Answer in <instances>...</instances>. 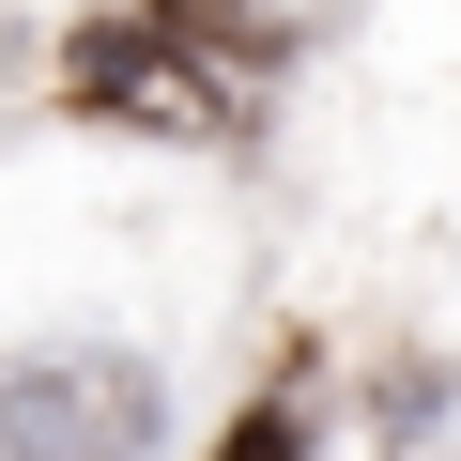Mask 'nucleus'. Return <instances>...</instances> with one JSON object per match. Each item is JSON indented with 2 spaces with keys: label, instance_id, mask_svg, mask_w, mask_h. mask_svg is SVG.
Returning a JSON list of instances; mask_svg holds the SVG:
<instances>
[{
  "label": "nucleus",
  "instance_id": "2",
  "mask_svg": "<svg viewBox=\"0 0 461 461\" xmlns=\"http://www.w3.org/2000/svg\"><path fill=\"white\" fill-rule=\"evenodd\" d=\"M77 108L93 123H139V139H230V77L215 62H185V32L154 16V32H77Z\"/></svg>",
  "mask_w": 461,
  "mask_h": 461
},
{
  "label": "nucleus",
  "instance_id": "1",
  "mask_svg": "<svg viewBox=\"0 0 461 461\" xmlns=\"http://www.w3.org/2000/svg\"><path fill=\"white\" fill-rule=\"evenodd\" d=\"M169 400L139 354H32L0 369V461H154Z\"/></svg>",
  "mask_w": 461,
  "mask_h": 461
}]
</instances>
